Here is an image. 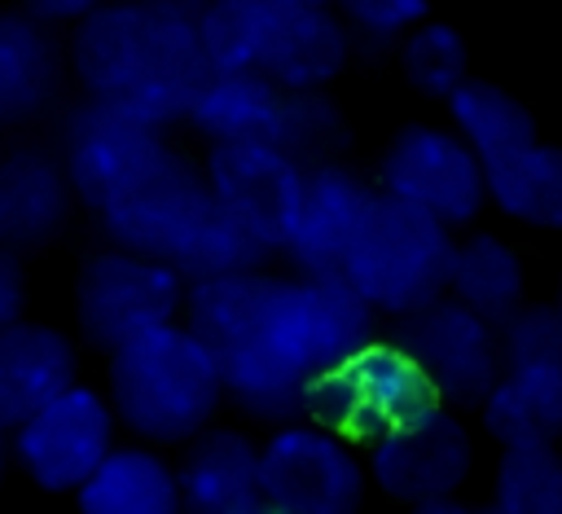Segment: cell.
Segmentation results:
<instances>
[{"label": "cell", "mask_w": 562, "mask_h": 514, "mask_svg": "<svg viewBox=\"0 0 562 514\" xmlns=\"http://www.w3.org/2000/svg\"><path fill=\"white\" fill-rule=\"evenodd\" d=\"M184 312L215 351L228 400L281 426L307 417L316 391L373 343V308L347 277H206L189 286Z\"/></svg>", "instance_id": "cell-1"}, {"label": "cell", "mask_w": 562, "mask_h": 514, "mask_svg": "<svg viewBox=\"0 0 562 514\" xmlns=\"http://www.w3.org/2000/svg\"><path fill=\"white\" fill-rule=\"evenodd\" d=\"M198 18L202 0H105L75 22L70 66L88 97L167 127L211 79Z\"/></svg>", "instance_id": "cell-2"}, {"label": "cell", "mask_w": 562, "mask_h": 514, "mask_svg": "<svg viewBox=\"0 0 562 514\" xmlns=\"http://www.w3.org/2000/svg\"><path fill=\"white\" fill-rule=\"evenodd\" d=\"M101 228L119 250L158 259L189 281L255 272L268 259L246 233L224 220L206 171L171 149L101 211Z\"/></svg>", "instance_id": "cell-3"}, {"label": "cell", "mask_w": 562, "mask_h": 514, "mask_svg": "<svg viewBox=\"0 0 562 514\" xmlns=\"http://www.w3.org/2000/svg\"><path fill=\"white\" fill-rule=\"evenodd\" d=\"M224 395V369L189 325L171 321L110 351V404L149 444L198 439Z\"/></svg>", "instance_id": "cell-4"}, {"label": "cell", "mask_w": 562, "mask_h": 514, "mask_svg": "<svg viewBox=\"0 0 562 514\" xmlns=\"http://www.w3.org/2000/svg\"><path fill=\"white\" fill-rule=\"evenodd\" d=\"M452 255L457 242L448 228L391 193H378L369 206L364 228L356 233L342 277L364 294L373 312L408 316L452 286Z\"/></svg>", "instance_id": "cell-5"}, {"label": "cell", "mask_w": 562, "mask_h": 514, "mask_svg": "<svg viewBox=\"0 0 562 514\" xmlns=\"http://www.w3.org/2000/svg\"><path fill=\"white\" fill-rule=\"evenodd\" d=\"M439 409V391L400 343H369L312 400V422L347 439H382L386 431Z\"/></svg>", "instance_id": "cell-6"}, {"label": "cell", "mask_w": 562, "mask_h": 514, "mask_svg": "<svg viewBox=\"0 0 562 514\" xmlns=\"http://www.w3.org/2000/svg\"><path fill=\"white\" fill-rule=\"evenodd\" d=\"M184 299H189V290L176 268L132 255V250H119V246L92 255L75 286L79 329L101 351H119L123 343H132L158 325H171L176 312L184 308Z\"/></svg>", "instance_id": "cell-7"}, {"label": "cell", "mask_w": 562, "mask_h": 514, "mask_svg": "<svg viewBox=\"0 0 562 514\" xmlns=\"http://www.w3.org/2000/svg\"><path fill=\"white\" fill-rule=\"evenodd\" d=\"M382 193L439 220L443 228L470 224L487 202V167L457 127L408 123L382 154Z\"/></svg>", "instance_id": "cell-8"}, {"label": "cell", "mask_w": 562, "mask_h": 514, "mask_svg": "<svg viewBox=\"0 0 562 514\" xmlns=\"http://www.w3.org/2000/svg\"><path fill=\"white\" fill-rule=\"evenodd\" d=\"M391 343H400L422 365L439 400L452 404H483L505 373L501 325H492L461 299H435L400 316Z\"/></svg>", "instance_id": "cell-9"}, {"label": "cell", "mask_w": 562, "mask_h": 514, "mask_svg": "<svg viewBox=\"0 0 562 514\" xmlns=\"http://www.w3.org/2000/svg\"><path fill=\"white\" fill-rule=\"evenodd\" d=\"M259 474L268 505L285 514H360L364 466L347 435L321 422H285L259 444Z\"/></svg>", "instance_id": "cell-10"}, {"label": "cell", "mask_w": 562, "mask_h": 514, "mask_svg": "<svg viewBox=\"0 0 562 514\" xmlns=\"http://www.w3.org/2000/svg\"><path fill=\"white\" fill-rule=\"evenodd\" d=\"M162 154H167L162 127L114 105V101L88 97L61 123L66 176H70L79 202H88L97 215L114 198H123Z\"/></svg>", "instance_id": "cell-11"}, {"label": "cell", "mask_w": 562, "mask_h": 514, "mask_svg": "<svg viewBox=\"0 0 562 514\" xmlns=\"http://www.w3.org/2000/svg\"><path fill=\"white\" fill-rule=\"evenodd\" d=\"M206 180L224 220L246 233L263 255L285 250L307 171L277 145L246 141V145H211Z\"/></svg>", "instance_id": "cell-12"}, {"label": "cell", "mask_w": 562, "mask_h": 514, "mask_svg": "<svg viewBox=\"0 0 562 514\" xmlns=\"http://www.w3.org/2000/svg\"><path fill=\"white\" fill-rule=\"evenodd\" d=\"M114 404L75 382L13 431V461L44 492H79L83 479L114 452Z\"/></svg>", "instance_id": "cell-13"}, {"label": "cell", "mask_w": 562, "mask_h": 514, "mask_svg": "<svg viewBox=\"0 0 562 514\" xmlns=\"http://www.w3.org/2000/svg\"><path fill=\"white\" fill-rule=\"evenodd\" d=\"M470 466H474L470 435L448 409H430L386 431L382 439H373V452H369L373 483L404 505L448 501L465 483Z\"/></svg>", "instance_id": "cell-14"}, {"label": "cell", "mask_w": 562, "mask_h": 514, "mask_svg": "<svg viewBox=\"0 0 562 514\" xmlns=\"http://www.w3.org/2000/svg\"><path fill=\"white\" fill-rule=\"evenodd\" d=\"M378 189H369L356 171L325 163L312 167L303 180V202L285 242V255L294 259V268L303 277H342L347 250L356 242V233L369 220Z\"/></svg>", "instance_id": "cell-15"}, {"label": "cell", "mask_w": 562, "mask_h": 514, "mask_svg": "<svg viewBox=\"0 0 562 514\" xmlns=\"http://www.w3.org/2000/svg\"><path fill=\"white\" fill-rule=\"evenodd\" d=\"M75 185L66 176V163L48 149H9L0 154V246L4 250H35L48 246L75 202Z\"/></svg>", "instance_id": "cell-16"}, {"label": "cell", "mask_w": 562, "mask_h": 514, "mask_svg": "<svg viewBox=\"0 0 562 514\" xmlns=\"http://www.w3.org/2000/svg\"><path fill=\"white\" fill-rule=\"evenodd\" d=\"M79 360L66 334L35 321H13L0 329V426L13 435L48 400L75 387Z\"/></svg>", "instance_id": "cell-17"}, {"label": "cell", "mask_w": 562, "mask_h": 514, "mask_svg": "<svg viewBox=\"0 0 562 514\" xmlns=\"http://www.w3.org/2000/svg\"><path fill=\"white\" fill-rule=\"evenodd\" d=\"M268 505L259 474V444L237 431H202L180 461L184 514H259Z\"/></svg>", "instance_id": "cell-18"}, {"label": "cell", "mask_w": 562, "mask_h": 514, "mask_svg": "<svg viewBox=\"0 0 562 514\" xmlns=\"http://www.w3.org/2000/svg\"><path fill=\"white\" fill-rule=\"evenodd\" d=\"M351 62V31L334 9H281L259 75L281 92H321Z\"/></svg>", "instance_id": "cell-19"}, {"label": "cell", "mask_w": 562, "mask_h": 514, "mask_svg": "<svg viewBox=\"0 0 562 514\" xmlns=\"http://www.w3.org/2000/svg\"><path fill=\"white\" fill-rule=\"evenodd\" d=\"M61 88V53L31 9H0V127L40 119Z\"/></svg>", "instance_id": "cell-20"}, {"label": "cell", "mask_w": 562, "mask_h": 514, "mask_svg": "<svg viewBox=\"0 0 562 514\" xmlns=\"http://www.w3.org/2000/svg\"><path fill=\"white\" fill-rule=\"evenodd\" d=\"M184 119L211 145H246V141L277 145L285 119V92L255 70H233V75L211 70V79L189 101Z\"/></svg>", "instance_id": "cell-21"}, {"label": "cell", "mask_w": 562, "mask_h": 514, "mask_svg": "<svg viewBox=\"0 0 562 514\" xmlns=\"http://www.w3.org/2000/svg\"><path fill=\"white\" fill-rule=\"evenodd\" d=\"M75 496L79 514H184L180 470H171L158 452L140 444L114 448Z\"/></svg>", "instance_id": "cell-22"}, {"label": "cell", "mask_w": 562, "mask_h": 514, "mask_svg": "<svg viewBox=\"0 0 562 514\" xmlns=\"http://www.w3.org/2000/svg\"><path fill=\"white\" fill-rule=\"evenodd\" d=\"M483 422L505 448H553L562 439V369H505L483 400Z\"/></svg>", "instance_id": "cell-23"}, {"label": "cell", "mask_w": 562, "mask_h": 514, "mask_svg": "<svg viewBox=\"0 0 562 514\" xmlns=\"http://www.w3.org/2000/svg\"><path fill=\"white\" fill-rule=\"evenodd\" d=\"M448 114L452 127L465 136V145L483 158V167L527 149L536 141V119L531 110L501 83L492 79H465L452 97H448Z\"/></svg>", "instance_id": "cell-24"}, {"label": "cell", "mask_w": 562, "mask_h": 514, "mask_svg": "<svg viewBox=\"0 0 562 514\" xmlns=\"http://www.w3.org/2000/svg\"><path fill=\"white\" fill-rule=\"evenodd\" d=\"M487 198L536 228H562V145L531 141L487 167Z\"/></svg>", "instance_id": "cell-25"}, {"label": "cell", "mask_w": 562, "mask_h": 514, "mask_svg": "<svg viewBox=\"0 0 562 514\" xmlns=\"http://www.w3.org/2000/svg\"><path fill=\"white\" fill-rule=\"evenodd\" d=\"M452 299L505 325L522 308V259L492 233H474L452 255Z\"/></svg>", "instance_id": "cell-26"}, {"label": "cell", "mask_w": 562, "mask_h": 514, "mask_svg": "<svg viewBox=\"0 0 562 514\" xmlns=\"http://www.w3.org/2000/svg\"><path fill=\"white\" fill-rule=\"evenodd\" d=\"M202 48L211 70H255L263 66V48L277 22L272 0H202Z\"/></svg>", "instance_id": "cell-27"}, {"label": "cell", "mask_w": 562, "mask_h": 514, "mask_svg": "<svg viewBox=\"0 0 562 514\" xmlns=\"http://www.w3.org/2000/svg\"><path fill=\"white\" fill-rule=\"evenodd\" d=\"M400 70L408 88H417L430 101H448L470 79V48L465 35L448 22H417L400 35Z\"/></svg>", "instance_id": "cell-28"}, {"label": "cell", "mask_w": 562, "mask_h": 514, "mask_svg": "<svg viewBox=\"0 0 562 514\" xmlns=\"http://www.w3.org/2000/svg\"><path fill=\"white\" fill-rule=\"evenodd\" d=\"M347 141H351V127L325 92H285V119H281L277 149H285L303 171L338 163Z\"/></svg>", "instance_id": "cell-29"}, {"label": "cell", "mask_w": 562, "mask_h": 514, "mask_svg": "<svg viewBox=\"0 0 562 514\" xmlns=\"http://www.w3.org/2000/svg\"><path fill=\"white\" fill-rule=\"evenodd\" d=\"M492 505L496 514H562V452L505 448Z\"/></svg>", "instance_id": "cell-30"}, {"label": "cell", "mask_w": 562, "mask_h": 514, "mask_svg": "<svg viewBox=\"0 0 562 514\" xmlns=\"http://www.w3.org/2000/svg\"><path fill=\"white\" fill-rule=\"evenodd\" d=\"M505 369H562V308H518L501 325Z\"/></svg>", "instance_id": "cell-31"}, {"label": "cell", "mask_w": 562, "mask_h": 514, "mask_svg": "<svg viewBox=\"0 0 562 514\" xmlns=\"http://www.w3.org/2000/svg\"><path fill=\"white\" fill-rule=\"evenodd\" d=\"M342 18L369 40H400L417 22H426V0H334Z\"/></svg>", "instance_id": "cell-32"}, {"label": "cell", "mask_w": 562, "mask_h": 514, "mask_svg": "<svg viewBox=\"0 0 562 514\" xmlns=\"http://www.w3.org/2000/svg\"><path fill=\"white\" fill-rule=\"evenodd\" d=\"M22 303H26V277H22L18 250L0 246V329L22 321Z\"/></svg>", "instance_id": "cell-33"}, {"label": "cell", "mask_w": 562, "mask_h": 514, "mask_svg": "<svg viewBox=\"0 0 562 514\" xmlns=\"http://www.w3.org/2000/svg\"><path fill=\"white\" fill-rule=\"evenodd\" d=\"M105 0H26V9L40 22H83L92 9H101Z\"/></svg>", "instance_id": "cell-34"}, {"label": "cell", "mask_w": 562, "mask_h": 514, "mask_svg": "<svg viewBox=\"0 0 562 514\" xmlns=\"http://www.w3.org/2000/svg\"><path fill=\"white\" fill-rule=\"evenodd\" d=\"M413 514H496V505H465L457 496L448 501H430V505H413Z\"/></svg>", "instance_id": "cell-35"}, {"label": "cell", "mask_w": 562, "mask_h": 514, "mask_svg": "<svg viewBox=\"0 0 562 514\" xmlns=\"http://www.w3.org/2000/svg\"><path fill=\"white\" fill-rule=\"evenodd\" d=\"M9 457H13V435L0 426V479H4V470H9Z\"/></svg>", "instance_id": "cell-36"}, {"label": "cell", "mask_w": 562, "mask_h": 514, "mask_svg": "<svg viewBox=\"0 0 562 514\" xmlns=\"http://www.w3.org/2000/svg\"><path fill=\"white\" fill-rule=\"evenodd\" d=\"M272 4H281V9H329L334 0H272Z\"/></svg>", "instance_id": "cell-37"}, {"label": "cell", "mask_w": 562, "mask_h": 514, "mask_svg": "<svg viewBox=\"0 0 562 514\" xmlns=\"http://www.w3.org/2000/svg\"><path fill=\"white\" fill-rule=\"evenodd\" d=\"M259 514H285V510H277V505H263V510H259Z\"/></svg>", "instance_id": "cell-38"}]
</instances>
